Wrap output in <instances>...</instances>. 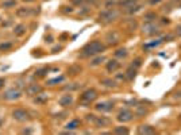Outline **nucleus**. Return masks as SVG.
<instances>
[{
    "mask_svg": "<svg viewBox=\"0 0 181 135\" xmlns=\"http://www.w3.org/2000/svg\"><path fill=\"white\" fill-rule=\"evenodd\" d=\"M176 35H177V37H181V24L176 27Z\"/></svg>",
    "mask_w": 181,
    "mask_h": 135,
    "instance_id": "obj_35",
    "label": "nucleus"
},
{
    "mask_svg": "<svg viewBox=\"0 0 181 135\" xmlns=\"http://www.w3.org/2000/svg\"><path fill=\"white\" fill-rule=\"evenodd\" d=\"M133 118H134V112L127 108H124V109H122V111H119V114L116 116V120L120 122V123H127V122L133 120Z\"/></svg>",
    "mask_w": 181,
    "mask_h": 135,
    "instance_id": "obj_4",
    "label": "nucleus"
},
{
    "mask_svg": "<svg viewBox=\"0 0 181 135\" xmlns=\"http://www.w3.org/2000/svg\"><path fill=\"white\" fill-rule=\"evenodd\" d=\"M48 72H49V68H43V69H38V70L35 72V74L37 76H45Z\"/></svg>",
    "mask_w": 181,
    "mask_h": 135,
    "instance_id": "obj_31",
    "label": "nucleus"
},
{
    "mask_svg": "<svg viewBox=\"0 0 181 135\" xmlns=\"http://www.w3.org/2000/svg\"><path fill=\"white\" fill-rule=\"evenodd\" d=\"M161 43H162L161 38L160 39H155L154 42H149V43H146V45H143V50H150L153 48H157V46L161 45Z\"/></svg>",
    "mask_w": 181,
    "mask_h": 135,
    "instance_id": "obj_21",
    "label": "nucleus"
},
{
    "mask_svg": "<svg viewBox=\"0 0 181 135\" xmlns=\"http://www.w3.org/2000/svg\"><path fill=\"white\" fill-rule=\"evenodd\" d=\"M12 48V43L11 42H5V43H2V45H0V50H8V49H11Z\"/></svg>",
    "mask_w": 181,
    "mask_h": 135,
    "instance_id": "obj_32",
    "label": "nucleus"
},
{
    "mask_svg": "<svg viewBox=\"0 0 181 135\" xmlns=\"http://www.w3.org/2000/svg\"><path fill=\"white\" fill-rule=\"evenodd\" d=\"M138 2L139 0H120L118 4L120 5V7H123V8H130V7H133V5H135V4H138Z\"/></svg>",
    "mask_w": 181,
    "mask_h": 135,
    "instance_id": "obj_16",
    "label": "nucleus"
},
{
    "mask_svg": "<svg viewBox=\"0 0 181 135\" xmlns=\"http://www.w3.org/2000/svg\"><path fill=\"white\" fill-rule=\"evenodd\" d=\"M138 133L139 134H155V128L147 124H142L138 127Z\"/></svg>",
    "mask_w": 181,
    "mask_h": 135,
    "instance_id": "obj_13",
    "label": "nucleus"
},
{
    "mask_svg": "<svg viewBox=\"0 0 181 135\" xmlns=\"http://www.w3.org/2000/svg\"><path fill=\"white\" fill-rule=\"evenodd\" d=\"M155 19H157V14H155V12H149V14L145 15L146 22H154Z\"/></svg>",
    "mask_w": 181,
    "mask_h": 135,
    "instance_id": "obj_30",
    "label": "nucleus"
},
{
    "mask_svg": "<svg viewBox=\"0 0 181 135\" xmlns=\"http://www.w3.org/2000/svg\"><path fill=\"white\" fill-rule=\"evenodd\" d=\"M174 97H176V99H181V91H180V92H176Z\"/></svg>",
    "mask_w": 181,
    "mask_h": 135,
    "instance_id": "obj_37",
    "label": "nucleus"
},
{
    "mask_svg": "<svg viewBox=\"0 0 181 135\" xmlns=\"http://www.w3.org/2000/svg\"><path fill=\"white\" fill-rule=\"evenodd\" d=\"M95 108L100 112H110L114 109V101H101L95 105Z\"/></svg>",
    "mask_w": 181,
    "mask_h": 135,
    "instance_id": "obj_8",
    "label": "nucleus"
},
{
    "mask_svg": "<svg viewBox=\"0 0 181 135\" xmlns=\"http://www.w3.org/2000/svg\"><path fill=\"white\" fill-rule=\"evenodd\" d=\"M96 99H98V92H96V89H93V88H89V89L84 91L80 96L81 104H90V103L95 101Z\"/></svg>",
    "mask_w": 181,
    "mask_h": 135,
    "instance_id": "obj_3",
    "label": "nucleus"
},
{
    "mask_svg": "<svg viewBox=\"0 0 181 135\" xmlns=\"http://www.w3.org/2000/svg\"><path fill=\"white\" fill-rule=\"evenodd\" d=\"M41 92H42V87L37 85V84H31V85H29L26 88V93L30 96H37Z\"/></svg>",
    "mask_w": 181,
    "mask_h": 135,
    "instance_id": "obj_11",
    "label": "nucleus"
},
{
    "mask_svg": "<svg viewBox=\"0 0 181 135\" xmlns=\"http://www.w3.org/2000/svg\"><path fill=\"white\" fill-rule=\"evenodd\" d=\"M22 2H26V3H29V2H34V0H22Z\"/></svg>",
    "mask_w": 181,
    "mask_h": 135,
    "instance_id": "obj_38",
    "label": "nucleus"
},
{
    "mask_svg": "<svg viewBox=\"0 0 181 135\" xmlns=\"http://www.w3.org/2000/svg\"><path fill=\"white\" fill-rule=\"evenodd\" d=\"M58 104L61 107H69L73 104V96L70 95V93H66V95H62L60 99H58Z\"/></svg>",
    "mask_w": 181,
    "mask_h": 135,
    "instance_id": "obj_10",
    "label": "nucleus"
},
{
    "mask_svg": "<svg viewBox=\"0 0 181 135\" xmlns=\"http://www.w3.org/2000/svg\"><path fill=\"white\" fill-rule=\"evenodd\" d=\"M20 96H22V92L18 89V88H11V89H8V91H5L4 92L3 99L11 101V100H18Z\"/></svg>",
    "mask_w": 181,
    "mask_h": 135,
    "instance_id": "obj_7",
    "label": "nucleus"
},
{
    "mask_svg": "<svg viewBox=\"0 0 181 135\" xmlns=\"http://www.w3.org/2000/svg\"><path fill=\"white\" fill-rule=\"evenodd\" d=\"M141 8H142L141 4H135V5H133V7L127 8L126 12H127V14H135V12H138L139 10H141Z\"/></svg>",
    "mask_w": 181,
    "mask_h": 135,
    "instance_id": "obj_29",
    "label": "nucleus"
},
{
    "mask_svg": "<svg viewBox=\"0 0 181 135\" xmlns=\"http://www.w3.org/2000/svg\"><path fill=\"white\" fill-rule=\"evenodd\" d=\"M101 84H103L104 87H107V88H116V87H118L116 80H112V78H103V80H101Z\"/></svg>",
    "mask_w": 181,
    "mask_h": 135,
    "instance_id": "obj_17",
    "label": "nucleus"
},
{
    "mask_svg": "<svg viewBox=\"0 0 181 135\" xmlns=\"http://www.w3.org/2000/svg\"><path fill=\"white\" fill-rule=\"evenodd\" d=\"M64 80H65V77H64V76H61V77H55V78H51V80H49L46 84H48V85H57V84L64 83Z\"/></svg>",
    "mask_w": 181,
    "mask_h": 135,
    "instance_id": "obj_26",
    "label": "nucleus"
},
{
    "mask_svg": "<svg viewBox=\"0 0 181 135\" xmlns=\"http://www.w3.org/2000/svg\"><path fill=\"white\" fill-rule=\"evenodd\" d=\"M35 12H34L31 8H29V7H22V8H19V10L16 11V15L18 16H30V15H34Z\"/></svg>",
    "mask_w": 181,
    "mask_h": 135,
    "instance_id": "obj_14",
    "label": "nucleus"
},
{
    "mask_svg": "<svg viewBox=\"0 0 181 135\" xmlns=\"http://www.w3.org/2000/svg\"><path fill=\"white\" fill-rule=\"evenodd\" d=\"M77 127H80V120H79V119H73V120H70L69 123L65 126L66 130H76Z\"/></svg>",
    "mask_w": 181,
    "mask_h": 135,
    "instance_id": "obj_20",
    "label": "nucleus"
},
{
    "mask_svg": "<svg viewBox=\"0 0 181 135\" xmlns=\"http://www.w3.org/2000/svg\"><path fill=\"white\" fill-rule=\"evenodd\" d=\"M161 2H164V0H149V4H150V5H155V4H160Z\"/></svg>",
    "mask_w": 181,
    "mask_h": 135,
    "instance_id": "obj_34",
    "label": "nucleus"
},
{
    "mask_svg": "<svg viewBox=\"0 0 181 135\" xmlns=\"http://www.w3.org/2000/svg\"><path fill=\"white\" fill-rule=\"evenodd\" d=\"M105 61V57L104 55H98V57H95L90 61V66H98V65H100L101 62Z\"/></svg>",
    "mask_w": 181,
    "mask_h": 135,
    "instance_id": "obj_24",
    "label": "nucleus"
},
{
    "mask_svg": "<svg viewBox=\"0 0 181 135\" xmlns=\"http://www.w3.org/2000/svg\"><path fill=\"white\" fill-rule=\"evenodd\" d=\"M96 127H107L111 124V119L107 116H96L95 120H93Z\"/></svg>",
    "mask_w": 181,
    "mask_h": 135,
    "instance_id": "obj_9",
    "label": "nucleus"
},
{
    "mask_svg": "<svg viewBox=\"0 0 181 135\" xmlns=\"http://www.w3.org/2000/svg\"><path fill=\"white\" fill-rule=\"evenodd\" d=\"M12 118H14L15 120H18V122H26V120H29L30 119V114L26 111V109L18 108V109H15V111L12 112Z\"/></svg>",
    "mask_w": 181,
    "mask_h": 135,
    "instance_id": "obj_6",
    "label": "nucleus"
},
{
    "mask_svg": "<svg viewBox=\"0 0 181 135\" xmlns=\"http://www.w3.org/2000/svg\"><path fill=\"white\" fill-rule=\"evenodd\" d=\"M126 80H129V81H133L134 78H135V74H137V69L133 66V65H130L129 68H127V70H126Z\"/></svg>",
    "mask_w": 181,
    "mask_h": 135,
    "instance_id": "obj_15",
    "label": "nucleus"
},
{
    "mask_svg": "<svg viewBox=\"0 0 181 135\" xmlns=\"http://www.w3.org/2000/svg\"><path fill=\"white\" fill-rule=\"evenodd\" d=\"M122 64L118 59H110V61L107 62V70L110 72V73H114V72H116L118 69H120Z\"/></svg>",
    "mask_w": 181,
    "mask_h": 135,
    "instance_id": "obj_12",
    "label": "nucleus"
},
{
    "mask_svg": "<svg viewBox=\"0 0 181 135\" xmlns=\"http://www.w3.org/2000/svg\"><path fill=\"white\" fill-rule=\"evenodd\" d=\"M107 41H108V43H116L118 41H119V38H118V35H116V33H108V35H107Z\"/></svg>",
    "mask_w": 181,
    "mask_h": 135,
    "instance_id": "obj_27",
    "label": "nucleus"
},
{
    "mask_svg": "<svg viewBox=\"0 0 181 135\" xmlns=\"http://www.w3.org/2000/svg\"><path fill=\"white\" fill-rule=\"evenodd\" d=\"M149 114V109L147 108H145L143 105H138V108H137V111H135V116L137 118H143V116H146Z\"/></svg>",
    "mask_w": 181,
    "mask_h": 135,
    "instance_id": "obj_18",
    "label": "nucleus"
},
{
    "mask_svg": "<svg viewBox=\"0 0 181 135\" xmlns=\"http://www.w3.org/2000/svg\"><path fill=\"white\" fill-rule=\"evenodd\" d=\"M14 34L15 35H18V37L24 35V34H26V26H24V24H18V26H15Z\"/></svg>",
    "mask_w": 181,
    "mask_h": 135,
    "instance_id": "obj_19",
    "label": "nucleus"
},
{
    "mask_svg": "<svg viewBox=\"0 0 181 135\" xmlns=\"http://www.w3.org/2000/svg\"><path fill=\"white\" fill-rule=\"evenodd\" d=\"M4 85H5V78H0V89L4 88Z\"/></svg>",
    "mask_w": 181,
    "mask_h": 135,
    "instance_id": "obj_36",
    "label": "nucleus"
},
{
    "mask_svg": "<svg viewBox=\"0 0 181 135\" xmlns=\"http://www.w3.org/2000/svg\"><path fill=\"white\" fill-rule=\"evenodd\" d=\"M16 5V2L15 0H5V2H3L2 7L3 8H11V7H15Z\"/></svg>",
    "mask_w": 181,
    "mask_h": 135,
    "instance_id": "obj_28",
    "label": "nucleus"
},
{
    "mask_svg": "<svg viewBox=\"0 0 181 135\" xmlns=\"http://www.w3.org/2000/svg\"><path fill=\"white\" fill-rule=\"evenodd\" d=\"M142 33L147 35H155L157 33H160V27L155 26L154 22H146L142 27Z\"/></svg>",
    "mask_w": 181,
    "mask_h": 135,
    "instance_id": "obj_5",
    "label": "nucleus"
},
{
    "mask_svg": "<svg viewBox=\"0 0 181 135\" xmlns=\"http://www.w3.org/2000/svg\"><path fill=\"white\" fill-rule=\"evenodd\" d=\"M180 119H181V115H180Z\"/></svg>",
    "mask_w": 181,
    "mask_h": 135,
    "instance_id": "obj_39",
    "label": "nucleus"
},
{
    "mask_svg": "<svg viewBox=\"0 0 181 135\" xmlns=\"http://www.w3.org/2000/svg\"><path fill=\"white\" fill-rule=\"evenodd\" d=\"M114 134H130V130L126 127V126H118V127L114 128V131H112Z\"/></svg>",
    "mask_w": 181,
    "mask_h": 135,
    "instance_id": "obj_22",
    "label": "nucleus"
},
{
    "mask_svg": "<svg viewBox=\"0 0 181 135\" xmlns=\"http://www.w3.org/2000/svg\"><path fill=\"white\" fill-rule=\"evenodd\" d=\"M131 65H133V66L135 68V69H138V68L142 65V59H141V58H135V59L133 61V64H131Z\"/></svg>",
    "mask_w": 181,
    "mask_h": 135,
    "instance_id": "obj_33",
    "label": "nucleus"
},
{
    "mask_svg": "<svg viewBox=\"0 0 181 135\" xmlns=\"http://www.w3.org/2000/svg\"><path fill=\"white\" fill-rule=\"evenodd\" d=\"M118 16H119V12L115 8H107V10H103L99 14V20L103 24H108V23H112L114 20H116Z\"/></svg>",
    "mask_w": 181,
    "mask_h": 135,
    "instance_id": "obj_2",
    "label": "nucleus"
},
{
    "mask_svg": "<svg viewBox=\"0 0 181 135\" xmlns=\"http://www.w3.org/2000/svg\"><path fill=\"white\" fill-rule=\"evenodd\" d=\"M34 101H35L37 104H43V103L48 101V96L43 95V93L41 92V93H38V95H37V97H35V100H34Z\"/></svg>",
    "mask_w": 181,
    "mask_h": 135,
    "instance_id": "obj_25",
    "label": "nucleus"
},
{
    "mask_svg": "<svg viewBox=\"0 0 181 135\" xmlns=\"http://www.w3.org/2000/svg\"><path fill=\"white\" fill-rule=\"evenodd\" d=\"M104 50H105V45H104V43L100 42V41H98V39H95V41H92V42L87 43V45L84 46L83 49H81L80 55L83 58L95 57V55L101 54Z\"/></svg>",
    "mask_w": 181,
    "mask_h": 135,
    "instance_id": "obj_1",
    "label": "nucleus"
},
{
    "mask_svg": "<svg viewBox=\"0 0 181 135\" xmlns=\"http://www.w3.org/2000/svg\"><path fill=\"white\" fill-rule=\"evenodd\" d=\"M114 55H115V58H126L127 55H129V53H127V50L126 49H118L116 52L114 53Z\"/></svg>",
    "mask_w": 181,
    "mask_h": 135,
    "instance_id": "obj_23",
    "label": "nucleus"
}]
</instances>
